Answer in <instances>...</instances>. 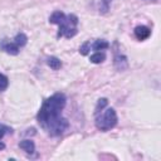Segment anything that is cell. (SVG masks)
Segmentation results:
<instances>
[{
  "label": "cell",
  "instance_id": "cell-17",
  "mask_svg": "<svg viewBox=\"0 0 161 161\" xmlns=\"http://www.w3.org/2000/svg\"><path fill=\"white\" fill-rule=\"evenodd\" d=\"M111 1H112V0H102V3H103V8L101 9V10H102V13H106V11L108 10V6H109Z\"/></svg>",
  "mask_w": 161,
  "mask_h": 161
},
{
  "label": "cell",
  "instance_id": "cell-8",
  "mask_svg": "<svg viewBox=\"0 0 161 161\" xmlns=\"http://www.w3.org/2000/svg\"><path fill=\"white\" fill-rule=\"evenodd\" d=\"M64 18H65V14H64L63 11H60V10H57V11H54V13L49 16V23L59 25V24L64 20Z\"/></svg>",
  "mask_w": 161,
  "mask_h": 161
},
{
  "label": "cell",
  "instance_id": "cell-6",
  "mask_svg": "<svg viewBox=\"0 0 161 161\" xmlns=\"http://www.w3.org/2000/svg\"><path fill=\"white\" fill-rule=\"evenodd\" d=\"M150 34H151V30H150L147 26H145V25H138V26L135 28V36H136L138 40H145V39H147V38L150 36Z\"/></svg>",
  "mask_w": 161,
  "mask_h": 161
},
{
  "label": "cell",
  "instance_id": "cell-7",
  "mask_svg": "<svg viewBox=\"0 0 161 161\" xmlns=\"http://www.w3.org/2000/svg\"><path fill=\"white\" fill-rule=\"evenodd\" d=\"M19 147L23 151H25L26 153H33L35 151V143L31 140H23V141H20Z\"/></svg>",
  "mask_w": 161,
  "mask_h": 161
},
{
  "label": "cell",
  "instance_id": "cell-3",
  "mask_svg": "<svg viewBox=\"0 0 161 161\" xmlns=\"http://www.w3.org/2000/svg\"><path fill=\"white\" fill-rule=\"evenodd\" d=\"M77 24H78V18L75 15H73V14L65 15L64 20L59 24V30H58L57 36L58 38L65 36L67 39L73 38L78 31L77 30Z\"/></svg>",
  "mask_w": 161,
  "mask_h": 161
},
{
  "label": "cell",
  "instance_id": "cell-12",
  "mask_svg": "<svg viewBox=\"0 0 161 161\" xmlns=\"http://www.w3.org/2000/svg\"><path fill=\"white\" fill-rule=\"evenodd\" d=\"M104 59H106V55H104V53H101V52H96V53H93V54L91 55V58H89V60H91L92 63H94V64L102 63Z\"/></svg>",
  "mask_w": 161,
  "mask_h": 161
},
{
  "label": "cell",
  "instance_id": "cell-2",
  "mask_svg": "<svg viewBox=\"0 0 161 161\" xmlns=\"http://www.w3.org/2000/svg\"><path fill=\"white\" fill-rule=\"evenodd\" d=\"M117 125V113L113 108H107L101 116H96V127L99 131H109Z\"/></svg>",
  "mask_w": 161,
  "mask_h": 161
},
{
  "label": "cell",
  "instance_id": "cell-15",
  "mask_svg": "<svg viewBox=\"0 0 161 161\" xmlns=\"http://www.w3.org/2000/svg\"><path fill=\"white\" fill-rule=\"evenodd\" d=\"M89 50H91V43H89V42H84V43L80 45V48H79V53H80L82 55H87V54L89 53Z\"/></svg>",
  "mask_w": 161,
  "mask_h": 161
},
{
  "label": "cell",
  "instance_id": "cell-5",
  "mask_svg": "<svg viewBox=\"0 0 161 161\" xmlns=\"http://www.w3.org/2000/svg\"><path fill=\"white\" fill-rule=\"evenodd\" d=\"M113 65H114V68L117 70H125V69H127V67H128L127 58L125 55H121V54L114 55V58H113Z\"/></svg>",
  "mask_w": 161,
  "mask_h": 161
},
{
  "label": "cell",
  "instance_id": "cell-14",
  "mask_svg": "<svg viewBox=\"0 0 161 161\" xmlns=\"http://www.w3.org/2000/svg\"><path fill=\"white\" fill-rule=\"evenodd\" d=\"M9 86V79L6 75H4L3 73H0V92H4Z\"/></svg>",
  "mask_w": 161,
  "mask_h": 161
},
{
  "label": "cell",
  "instance_id": "cell-16",
  "mask_svg": "<svg viewBox=\"0 0 161 161\" xmlns=\"http://www.w3.org/2000/svg\"><path fill=\"white\" fill-rule=\"evenodd\" d=\"M5 133H13V130L8 126H4V125H0V140L4 137Z\"/></svg>",
  "mask_w": 161,
  "mask_h": 161
},
{
  "label": "cell",
  "instance_id": "cell-18",
  "mask_svg": "<svg viewBox=\"0 0 161 161\" xmlns=\"http://www.w3.org/2000/svg\"><path fill=\"white\" fill-rule=\"evenodd\" d=\"M3 148H5V145L3 142H0V150H3Z\"/></svg>",
  "mask_w": 161,
  "mask_h": 161
},
{
  "label": "cell",
  "instance_id": "cell-4",
  "mask_svg": "<svg viewBox=\"0 0 161 161\" xmlns=\"http://www.w3.org/2000/svg\"><path fill=\"white\" fill-rule=\"evenodd\" d=\"M0 49L6 52L8 54H11V55H16L19 53V47L14 43V42H9L8 39H3L0 42Z\"/></svg>",
  "mask_w": 161,
  "mask_h": 161
},
{
  "label": "cell",
  "instance_id": "cell-10",
  "mask_svg": "<svg viewBox=\"0 0 161 161\" xmlns=\"http://www.w3.org/2000/svg\"><path fill=\"white\" fill-rule=\"evenodd\" d=\"M47 63H48V65H49L52 69H54V70H57V69H59V68L62 67V62H60V59H58L57 57H49V58L47 59Z\"/></svg>",
  "mask_w": 161,
  "mask_h": 161
},
{
  "label": "cell",
  "instance_id": "cell-13",
  "mask_svg": "<svg viewBox=\"0 0 161 161\" xmlns=\"http://www.w3.org/2000/svg\"><path fill=\"white\" fill-rule=\"evenodd\" d=\"M107 103H108L107 98H99L98 102H97V104H96V108H94V114H99L101 111H103L106 108Z\"/></svg>",
  "mask_w": 161,
  "mask_h": 161
},
{
  "label": "cell",
  "instance_id": "cell-1",
  "mask_svg": "<svg viewBox=\"0 0 161 161\" xmlns=\"http://www.w3.org/2000/svg\"><path fill=\"white\" fill-rule=\"evenodd\" d=\"M65 103L67 98L63 93H54L43 102L36 114V119L49 136H60L68 128V119L60 117V112L65 107Z\"/></svg>",
  "mask_w": 161,
  "mask_h": 161
},
{
  "label": "cell",
  "instance_id": "cell-9",
  "mask_svg": "<svg viewBox=\"0 0 161 161\" xmlns=\"http://www.w3.org/2000/svg\"><path fill=\"white\" fill-rule=\"evenodd\" d=\"M26 42H28V36H26L24 33H18V34L15 35V38H14V43H15L19 48L24 47V45L26 44Z\"/></svg>",
  "mask_w": 161,
  "mask_h": 161
},
{
  "label": "cell",
  "instance_id": "cell-11",
  "mask_svg": "<svg viewBox=\"0 0 161 161\" xmlns=\"http://www.w3.org/2000/svg\"><path fill=\"white\" fill-rule=\"evenodd\" d=\"M109 47V44H108V42H106V40H96L93 44H92V49L93 50H96V52H98V50H103V49H107Z\"/></svg>",
  "mask_w": 161,
  "mask_h": 161
}]
</instances>
